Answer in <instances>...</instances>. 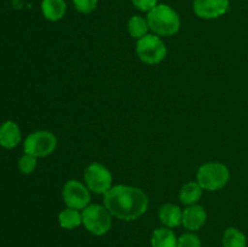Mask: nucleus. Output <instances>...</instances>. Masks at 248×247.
Masks as SVG:
<instances>
[{"label":"nucleus","instance_id":"nucleus-1","mask_svg":"<svg viewBox=\"0 0 248 247\" xmlns=\"http://www.w3.org/2000/svg\"><path fill=\"white\" fill-rule=\"evenodd\" d=\"M104 206L118 219L135 220L147 212L149 199L142 189L119 184L104 194Z\"/></svg>","mask_w":248,"mask_h":247},{"label":"nucleus","instance_id":"nucleus-2","mask_svg":"<svg viewBox=\"0 0 248 247\" xmlns=\"http://www.w3.org/2000/svg\"><path fill=\"white\" fill-rule=\"evenodd\" d=\"M149 29L157 36H172L181 28V18L170 5L157 4L147 16Z\"/></svg>","mask_w":248,"mask_h":247},{"label":"nucleus","instance_id":"nucleus-3","mask_svg":"<svg viewBox=\"0 0 248 247\" xmlns=\"http://www.w3.org/2000/svg\"><path fill=\"white\" fill-rule=\"evenodd\" d=\"M198 183L205 190L216 191L224 188L229 182L230 172L220 162H207L198 170Z\"/></svg>","mask_w":248,"mask_h":247},{"label":"nucleus","instance_id":"nucleus-4","mask_svg":"<svg viewBox=\"0 0 248 247\" xmlns=\"http://www.w3.org/2000/svg\"><path fill=\"white\" fill-rule=\"evenodd\" d=\"M82 224L96 236L107 234L111 228V215L106 206L89 205L82 210Z\"/></svg>","mask_w":248,"mask_h":247},{"label":"nucleus","instance_id":"nucleus-5","mask_svg":"<svg viewBox=\"0 0 248 247\" xmlns=\"http://www.w3.org/2000/svg\"><path fill=\"white\" fill-rule=\"evenodd\" d=\"M136 52L142 62L147 64H157L166 57V46L164 41L155 34H147L138 39L136 45Z\"/></svg>","mask_w":248,"mask_h":247},{"label":"nucleus","instance_id":"nucleus-6","mask_svg":"<svg viewBox=\"0 0 248 247\" xmlns=\"http://www.w3.org/2000/svg\"><path fill=\"white\" fill-rule=\"evenodd\" d=\"M57 147V138L48 131H35L24 139L23 149L26 154L35 157H45L53 153Z\"/></svg>","mask_w":248,"mask_h":247},{"label":"nucleus","instance_id":"nucleus-7","mask_svg":"<svg viewBox=\"0 0 248 247\" xmlns=\"http://www.w3.org/2000/svg\"><path fill=\"white\" fill-rule=\"evenodd\" d=\"M84 179L89 190L96 194L104 195L113 186L111 185L113 177H111L110 171L98 162H93L87 166V169L85 170Z\"/></svg>","mask_w":248,"mask_h":247},{"label":"nucleus","instance_id":"nucleus-8","mask_svg":"<svg viewBox=\"0 0 248 247\" xmlns=\"http://www.w3.org/2000/svg\"><path fill=\"white\" fill-rule=\"evenodd\" d=\"M62 196L64 203L69 208L74 210H84L87 207L91 200L90 190L85 184L72 179L64 184L62 190Z\"/></svg>","mask_w":248,"mask_h":247},{"label":"nucleus","instance_id":"nucleus-9","mask_svg":"<svg viewBox=\"0 0 248 247\" xmlns=\"http://www.w3.org/2000/svg\"><path fill=\"white\" fill-rule=\"evenodd\" d=\"M229 0H194L193 10L202 19H215L227 14Z\"/></svg>","mask_w":248,"mask_h":247},{"label":"nucleus","instance_id":"nucleus-10","mask_svg":"<svg viewBox=\"0 0 248 247\" xmlns=\"http://www.w3.org/2000/svg\"><path fill=\"white\" fill-rule=\"evenodd\" d=\"M207 220V213L202 206L191 205L183 211L182 224L188 230H199L205 225Z\"/></svg>","mask_w":248,"mask_h":247},{"label":"nucleus","instance_id":"nucleus-11","mask_svg":"<svg viewBox=\"0 0 248 247\" xmlns=\"http://www.w3.org/2000/svg\"><path fill=\"white\" fill-rule=\"evenodd\" d=\"M21 142V130L14 121H5L0 125V145L5 149H14Z\"/></svg>","mask_w":248,"mask_h":247},{"label":"nucleus","instance_id":"nucleus-12","mask_svg":"<svg viewBox=\"0 0 248 247\" xmlns=\"http://www.w3.org/2000/svg\"><path fill=\"white\" fill-rule=\"evenodd\" d=\"M160 222L166 228H177L182 224V218H183V211L181 207L173 203H165L161 206L159 211Z\"/></svg>","mask_w":248,"mask_h":247},{"label":"nucleus","instance_id":"nucleus-13","mask_svg":"<svg viewBox=\"0 0 248 247\" xmlns=\"http://www.w3.org/2000/svg\"><path fill=\"white\" fill-rule=\"evenodd\" d=\"M41 11L47 21L57 22L64 17L67 12V4L64 0H43Z\"/></svg>","mask_w":248,"mask_h":247},{"label":"nucleus","instance_id":"nucleus-14","mask_svg":"<svg viewBox=\"0 0 248 247\" xmlns=\"http://www.w3.org/2000/svg\"><path fill=\"white\" fill-rule=\"evenodd\" d=\"M202 190L198 182H189L182 186L179 191V200L184 205H195L202 196Z\"/></svg>","mask_w":248,"mask_h":247},{"label":"nucleus","instance_id":"nucleus-15","mask_svg":"<svg viewBox=\"0 0 248 247\" xmlns=\"http://www.w3.org/2000/svg\"><path fill=\"white\" fill-rule=\"evenodd\" d=\"M178 239L170 228H159L152 235V247H177Z\"/></svg>","mask_w":248,"mask_h":247},{"label":"nucleus","instance_id":"nucleus-16","mask_svg":"<svg viewBox=\"0 0 248 247\" xmlns=\"http://www.w3.org/2000/svg\"><path fill=\"white\" fill-rule=\"evenodd\" d=\"M58 222L61 227L64 229H75L82 224V216L79 210L68 207L58 215Z\"/></svg>","mask_w":248,"mask_h":247},{"label":"nucleus","instance_id":"nucleus-17","mask_svg":"<svg viewBox=\"0 0 248 247\" xmlns=\"http://www.w3.org/2000/svg\"><path fill=\"white\" fill-rule=\"evenodd\" d=\"M223 247H247L246 235L236 228H228L223 234Z\"/></svg>","mask_w":248,"mask_h":247},{"label":"nucleus","instance_id":"nucleus-18","mask_svg":"<svg viewBox=\"0 0 248 247\" xmlns=\"http://www.w3.org/2000/svg\"><path fill=\"white\" fill-rule=\"evenodd\" d=\"M127 31L130 35L135 39H140L145 36L149 31V24H148L147 18L142 16H132L128 19L127 23Z\"/></svg>","mask_w":248,"mask_h":247},{"label":"nucleus","instance_id":"nucleus-19","mask_svg":"<svg viewBox=\"0 0 248 247\" xmlns=\"http://www.w3.org/2000/svg\"><path fill=\"white\" fill-rule=\"evenodd\" d=\"M36 159L38 157L33 156L31 154H26L24 153L23 156H21V159L18 160V169L22 173L24 174H31L33 173V171L36 167Z\"/></svg>","mask_w":248,"mask_h":247},{"label":"nucleus","instance_id":"nucleus-20","mask_svg":"<svg viewBox=\"0 0 248 247\" xmlns=\"http://www.w3.org/2000/svg\"><path fill=\"white\" fill-rule=\"evenodd\" d=\"M177 247H202V245H201V240L199 239L198 235L193 234V232H186L179 237Z\"/></svg>","mask_w":248,"mask_h":247},{"label":"nucleus","instance_id":"nucleus-21","mask_svg":"<svg viewBox=\"0 0 248 247\" xmlns=\"http://www.w3.org/2000/svg\"><path fill=\"white\" fill-rule=\"evenodd\" d=\"M73 4L78 11L89 15L97 9L98 0H73Z\"/></svg>","mask_w":248,"mask_h":247},{"label":"nucleus","instance_id":"nucleus-22","mask_svg":"<svg viewBox=\"0 0 248 247\" xmlns=\"http://www.w3.org/2000/svg\"><path fill=\"white\" fill-rule=\"evenodd\" d=\"M133 6L137 7L140 11L149 12L157 5V0H131Z\"/></svg>","mask_w":248,"mask_h":247}]
</instances>
